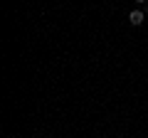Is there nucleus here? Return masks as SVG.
<instances>
[{"instance_id":"nucleus-1","label":"nucleus","mask_w":148,"mask_h":138,"mask_svg":"<svg viewBox=\"0 0 148 138\" xmlns=\"http://www.w3.org/2000/svg\"><path fill=\"white\" fill-rule=\"evenodd\" d=\"M143 20H146V12H143V10H131V12H128V22H131L133 27L143 25Z\"/></svg>"},{"instance_id":"nucleus-2","label":"nucleus","mask_w":148,"mask_h":138,"mask_svg":"<svg viewBox=\"0 0 148 138\" xmlns=\"http://www.w3.org/2000/svg\"><path fill=\"white\" fill-rule=\"evenodd\" d=\"M133 3H138V5H146V3H148V0H133Z\"/></svg>"},{"instance_id":"nucleus-3","label":"nucleus","mask_w":148,"mask_h":138,"mask_svg":"<svg viewBox=\"0 0 148 138\" xmlns=\"http://www.w3.org/2000/svg\"><path fill=\"white\" fill-rule=\"evenodd\" d=\"M146 15H148V3H146Z\"/></svg>"}]
</instances>
